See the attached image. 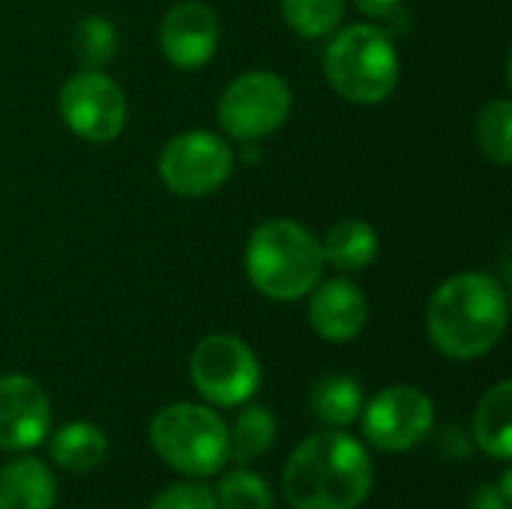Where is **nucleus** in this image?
<instances>
[{"instance_id":"11","label":"nucleus","mask_w":512,"mask_h":509,"mask_svg":"<svg viewBox=\"0 0 512 509\" xmlns=\"http://www.w3.org/2000/svg\"><path fill=\"white\" fill-rule=\"evenodd\" d=\"M51 432V405L45 390L27 375L0 378V450L24 453Z\"/></svg>"},{"instance_id":"3","label":"nucleus","mask_w":512,"mask_h":509,"mask_svg":"<svg viewBox=\"0 0 512 509\" xmlns=\"http://www.w3.org/2000/svg\"><path fill=\"white\" fill-rule=\"evenodd\" d=\"M249 282L270 300L306 297L324 273V252L312 231L291 219L258 225L246 243Z\"/></svg>"},{"instance_id":"24","label":"nucleus","mask_w":512,"mask_h":509,"mask_svg":"<svg viewBox=\"0 0 512 509\" xmlns=\"http://www.w3.org/2000/svg\"><path fill=\"white\" fill-rule=\"evenodd\" d=\"M147 509H219L216 495L201 483H177L156 495Z\"/></svg>"},{"instance_id":"14","label":"nucleus","mask_w":512,"mask_h":509,"mask_svg":"<svg viewBox=\"0 0 512 509\" xmlns=\"http://www.w3.org/2000/svg\"><path fill=\"white\" fill-rule=\"evenodd\" d=\"M57 483L39 459H15L0 468V509H54Z\"/></svg>"},{"instance_id":"8","label":"nucleus","mask_w":512,"mask_h":509,"mask_svg":"<svg viewBox=\"0 0 512 509\" xmlns=\"http://www.w3.org/2000/svg\"><path fill=\"white\" fill-rule=\"evenodd\" d=\"M57 111L69 126V132L90 144L114 141L129 120L123 87L99 69H84L72 75L60 87Z\"/></svg>"},{"instance_id":"27","label":"nucleus","mask_w":512,"mask_h":509,"mask_svg":"<svg viewBox=\"0 0 512 509\" xmlns=\"http://www.w3.org/2000/svg\"><path fill=\"white\" fill-rule=\"evenodd\" d=\"M495 489H498V492H501V495H504V498L512 504V471H504V477H501V483H498Z\"/></svg>"},{"instance_id":"9","label":"nucleus","mask_w":512,"mask_h":509,"mask_svg":"<svg viewBox=\"0 0 512 509\" xmlns=\"http://www.w3.org/2000/svg\"><path fill=\"white\" fill-rule=\"evenodd\" d=\"M234 171V150L213 132H183L162 147L159 177L180 198H204L225 186Z\"/></svg>"},{"instance_id":"10","label":"nucleus","mask_w":512,"mask_h":509,"mask_svg":"<svg viewBox=\"0 0 512 509\" xmlns=\"http://www.w3.org/2000/svg\"><path fill=\"white\" fill-rule=\"evenodd\" d=\"M363 432L384 453L414 450L435 426V405L417 387H387L363 405Z\"/></svg>"},{"instance_id":"6","label":"nucleus","mask_w":512,"mask_h":509,"mask_svg":"<svg viewBox=\"0 0 512 509\" xmlns=\"http://www.w3.org/2000/svg\"><path fill=\"white\" fill-rule=\"evenodd\" d=\"M189 378L201 399H207L210 405L237 408L258 393L261 363L243 339L231 333H213L195 345Z\"/></svg>"},{"instance_id":"25","label":"nucleus","mask_w":512,"mask_h":509,"mask_svg":"<svg viewBox=\"0 0 512 509\" xmlns=\"http://www.w3.org/2000/svg\"><path fill=\"white\" fill-rule=\"evenodd\" d=\"M512 504L495 489V486H483L477 489V495L471 498V509H510Z\"/></svg>"},{"instance_id":"18","label":"nucleus","mask_w":512,"mask_h":509,"mask_svg":"<svg viewBox=\"0 0 512 509\" xmlns=\"http://www.w3.org/2000/svg\"><path fill=\"white\" fill-rule=\"evenodd\" d=\"M309 405L312 414L330 429H348L363 414V390L348 375H327L312 384Z\"/></svg>"},{"instance_id":"19","label":"nucleus","mask_w":512,"mask_h":509,"mask_svg":"<svg viewBox=\"0 0 512 509\" xmlns=\"http://www.w3.org/2000/svg\"><path fill=\"white\" fill-rule=\"evenodd\" d=\"M276 441V420L267 408L261 405H249L234 429H228V447H231V459L246 465V462H255L261 459Z\"/></svg>"},{"instance_id":"5","label":"nucleus","mask_w":512,"mask_h":509,"mask_svg":"<svg viewBox=\"0 0 512 509\" xmlns=\"http://www.w3.org/2000/svg\"><path fill=\"white\" fill-rule=\"evenodd\" d=\"M150 447L168 468L186 477H213L231 459L222 417L192 402L168 405L153 417Z\"/></svg>"},{"instance_id":"26","label":"nucleus","mask_w":512,"mask_h":509,"mask_svg":"<svg viewBox=\"0 0 512 509\" xmlns=\"http://www.w3.org/2000/svg\"><path fill=\"white\" fill-rule=\"evenodd\" d=\"M357 3V9L363 12V15H369V18H384V15H390V12H396V6L402 3V0H354Z\"/></svg>"},{"instance_id":"21","label":"nucleus","mask_w":512,"mask_h":509,"mask_svg":"<svg viewBox=\"0 0 512 509\" xmlns=\"http://www.w3.org/2000/svg\"><path fill=\"white\" fill-rule=\"evenodd\" d=\"M279 3L288 27L306 39L330 36L345 18V0H279Z\"/></svg>"},{"instance_id":"17","label":"nucleus","mask_w":512,"mask_h":509,"mask_svg":"<svg viewBox=\"0 0 512 509\" xmlns=\"http://www.w3.org/2000/svg\"><path fill=\"white\" fill-rule=\"evenodd\" d=\"M108 456V438L93 423H66L51 438V459L69 474H90Z\"/></svg>"},{"instance_id":"15","label":"nucleus","mask_w":512,"mask_h":509,"mask_svg":"<svg viewBox=\"0 0 512 509\" xmlns=\"http://www.w3.org/2000/svg\"><path fill=\"white\" fill-rule=\"evenodd\" d=\"M474 441L477 447L498 459V462H510L512 459V384L501 381L495 384L483 402L477 405L474 414Z\"/></svg>"},{"instance_id":"20","label":"nucleus","mask_w":512,"mask_h":509,"mask_svg":"<svg viewBox=\"0 0 512 509\" xmlns=\"http://www.w3.org/2000/svg\"><path fill=\"white\" fill-rule=\"evenodd\" d=\"M477 144L480 153L507 168L512 162V102L510 99H492L483 105L477 117Z\"/></svg>"},{"instance_id":"1","label":"nucleus","mask_w":512,"mask_h":509,"mask_svg":"<svg viewBox=\"0 0 512 509\" xmlns=\"http://www.w3.org/2000/svg\"><path fill=\"white\" fill-rule=\"evenodd\" d=\"M375 486L366 447L342 429L306 438L285 462L282 495L291 509H357Z\"/></svg>"},{"instance_id":"12","label":"nucleus","mask_w":512,"mask_h":509,"mask_svg":"<svg viewBox=\"0 0 512 509\" xmlns=\"http://www.w3.org/2000/svg\"><path fill=\"white\" fill-rule=\"evenodd\" d=\"M159 45L177 69H198L219 48V15L204 0H180L162 18Z\"/></svg>"},{"instance_id":"2","label":"nucleus","mask_w":512,"mask_h":509,"mask_svg":"<svg viewBox=\"0 0 512 509\" xmlns=\"http://www.w3.org/2000/svg\"><path fill=\"white\" fill-rule=\"evenodd\" d=\"M510 318L507 291L486 273H459L435 288L426 309L432 345L450 360H480L504 336Z\"/></svg>"},{"instance_id":"13","label":"nucleus","mask_w":512,"mask_h":509,"mask_svg":"<svg viewBox=\"0 0 512 509\" xmlns=\"http://www.w3.org/2000/svg\"><path fill=\"white\" fill-rule=\"evenodd\" d=\"M309 300V324L327 342H351L369 321V303L351 279L318 282Z\"/></svg>"},{"instance_id":"4","label":"nucleus","mask_w":512,"mask_h":509,"mask_svg":"<svg viewBox=\"0 0 512 509\" xmlns=\"http://www.w3.org/2000/svg\"><path fill=\"white\" fill-rule=\"evenodd\" d=\"M333 90L354 105H381L399 84V51L381 27L351 24L324 51Z\"/></svg>"},{"instance_id":"7","label":"nucleus","mask_w":512,"mask_h":509,"mask_svg":"<svg viewBox=\"0 0 512 509\" xmlns=\"http://www.w3.org/2000/svg\"><path fill=\"white\" fill-rule=\"evenodd\" d=\"M219 123L237 141H258L282 129L291 114V87L282 75L255 69L234 78L219 99Z\"/></svg>"},{"instance_id":"23","label":"nucleus","mask_w":512,"mask_h":509,"mask_svg":"<svg viewBox=\"0 0 512 509\" xmlns=\"http://www.w3.org/2000/svg\"><path fill=\"white\" fill-rule=\"evenodd\" d=\"M216 504L222 509H273V492L264 483V477L252 471H231L219 480L216 489Z\"/></svg>"},{"instance_id":"22","label":"nucleus","mask_w":512,"mask_h":509,"mask_svg":"<svg viewBox=\"0 0 512 509\" xmlns=\"http://www.w3.org/2000/svg\"><path fill=\"white\" fill-rule=\"evenodd\" d=\"M120 48V36L117 27L102 18V15H90L81 18L72 30V51L75 57L87 66V69H102L117 57Z\"/></svg>"},{"instance_id":"16","label":"nucleus","mask_w":512,"mask_h":509,"mask_svg":"<svg viewBox=\"0 0 512 509\" xmlns=\"http://www.w3.org/2000/svg\"><path fill=\"white\" fill-rule=\"evenodd\" d=\"M378 234L369 222L363 219H342L336 222L324 243V264L342 270V273H360L366 267H372V261L378 258Z\"/></svg>"}]
</instances>
